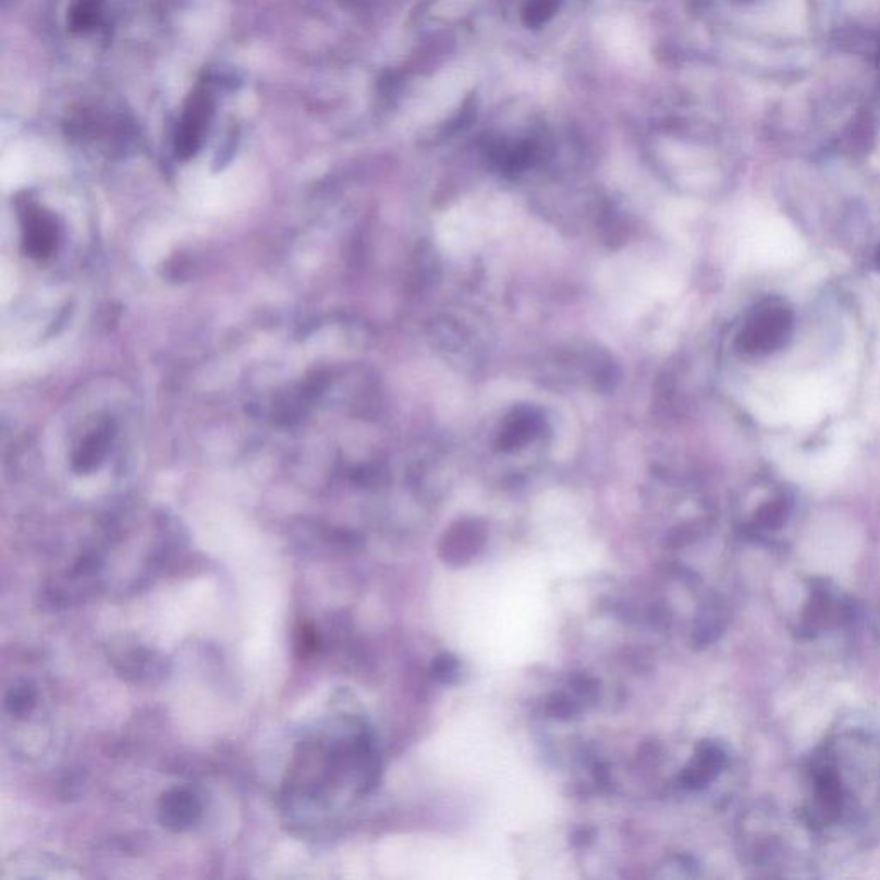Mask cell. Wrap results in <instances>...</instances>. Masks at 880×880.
<instances>
[{
	"label": "cell",
	"mask_w": 880,
	"mask_h": 880,
	"mask_svg": "<svg viewBox=\"0 0 880 880\" xmlns=\"http://www.w3.org/2000/svg\"><path fill=\"white\" fill-rule=\"evenodd\" d=\"M799 822L814 843L868 840L880 820V734L840 725L807 758Z\"/></svg>",
	"instance_id": "1"
},
{
	"label": "cell",
	"mask_w": 880,
	"mask_h": 880,
	"mask_svg": "<svg viewBox=\"0 0 880 880\" xmlns=\"http://www.w3.org/2000/svg\"><path fill=\"white\" fill-rule=\"evenodd\" d=\"M371 772V743L363 725L346 713L318 718L302 731L285 770V816L300 826L322 823L351 787L367 790Z\"/></svg>",
	"instance_id": "2"
},
{
	"label": "cell",
	"mask_w": 880,
	"mask_h": 880,
	"mask_svg": "<svg viewBox=\"0 0 880 880\" xmlns=\"http://www.w3.org/2000/svg\"><path fill=\"white\" fill-rule=\"evenodd\" d=\"M131 14L126 0H46L41 25L62 62L91 70L131 28Z\"/></svg>",
	"instance_id": "3"
},
{
	"label": "cell",
	"mask_w": 880,
	"mask_h": 880,
	"mask_svg": "<svg viewBox=\"0 0 880 880\" xmlns=\"http://www.w3.org/2000/svg\"><path fill=\"white\" fill-rule=\"evenodd\" d=\"M241 94L243 80L233 70L213 68L201 74L172 119L169 138L175 159H193L208 143L233 142Z\"/></svg>",
	"instance_id": "4"
},
{
	"label": "cell",
	"mask_w": 880,
	"mask_h": 880,
	"mask_svg": "<svg viewBox=\"0 0 880 880\" xmlns=\"http://www.w3.org/2000/svg\"><path fill=\"white\" fill-rule=\"evenodd\" d=\"M799 820V819H798ZM783 811L763 805L748 816L745 823V855L751 867L763 870L767 876H790V870L798 867H810L803 848H796L798 840L808 838L814 843L807 829L799 822L796 829L791 828ZM803 846V844H802Z\"/></svg>",
	"instance_id": "5"
},
{
	"label": "cell",
	"mask_w": 880,
	"mask_h": 880,
	"mask_svg": "<svg viewBox=\"0 0 880 880\" xmlns=\"http://www.w3.org/2000/svg\"><path fill=\"white\" fill-rule=\"evenodd\" d=\"M64 127L86 147L126 148L135 138V121L114 95L88 91L64 109Z\"/></svg>",
	"instance_id": "6"
},
{
	"label": "cell",
	"mask_w": 880,
	"mask_h": 880,
	"mask_svg": "<svg viewBox=\"0 0 880 880\" xmlns=\"http://www.w3.org/2000/svg\"><path fill=\"white\" fill-rule=\"evenodd\" d=\"M855 620L856 606L846 591L829 579L814 578L807 583L796 620L799 636L817 640L848 630Z\"/></svg>",
	"instance_id": "7"
},
{
	"label": "cell",
	"mask_w": 880,
	"mask_h": 880,
	"mask_svg": "<svg viewBox=\"0 0 880 880\" xmlns=\"http://www.w3.org/2000/svg\"><path fill=\"white\" fill-rule=\"evenodd\" d=\"M793 329V314L783 305L762 306L738 335V347L748 355H769L784 346Z\"/></svg>",
	"instance_id": "8"
},
{
	"label": "cell",
	"mask_w": 880,
	"mask_h": 880,
	"mask_svg": "<svg viewBox=\"0 0 880 880\" xmlns=\"http://www.w3.org/2000/svg\"><path fill=\"white\" fill-rule=\"evenodd\" d=\"M46 689L35 676H16L4 689V721L13 722V728L33 724L35 718L46 712Z\"/></svg>",
	"instance_id": "9"
},
{
	"label": "cell",
	"mask_w": 880,
	"mask_h": 880,
	"mask_svg": "<svg viewBox=\"0 0 880 880\" xmlns=\"http://www.w3.org/2000/svg\"><path fill=\"white\" fill-rule=\"evenodd\" d=\"M205 803L200 791L183 784L163 793L159 803V820L169 831L183 832L195 828L204 819Z\"/></svg>",
	"instance_id": "10"
},
{
	"label": "cell",
	"mask_w": 880,
	"mask_h": 880,
	"mask_svg": "<svg viewBox=\"0 0 880 880\" xmlns=\"http://www.w3.org/2000/svg\"><path fill=\"white\" fill-rule=\"evenodd\" d=\"M70 865L61 858L46 855V853H28V855L13 856L5 864L2 879H62V877H76L71 872Z\"/></svg>",
	"instance_id": "11"
},
{
	"label": "cell",
	"mask_w": 880,
	"mask_h": 880,
	"mask_svg": "<svg viewBox=\"0 0 880 880\" xmlns=\"http://www.w3.org/2000/svg\"><path fill=\"white\" fill-rule=\"evenodd\" d=\"M25 245L32 257L46 258L58 245V228L53 217L35 201H28L25 210Z\"/></svg>",
	"instance_id": "12"
},
{
	"label": "cell",
	"mask_w": 880,
	"mask_h": 880,
	"mask_svg": "<svg viewBox=\"0 0 880 880\" xmlns=\"http://www.w3.org/2000/svg\"><path fill=\"white\" fill-rule=\"evenodd\" d=\"M728 766V754L718 743H704L683 774V783L692 790H701L721 774Z\"/></svg>",
	"instance_id": "13"
},
{
	"label": "cell",
	"mask_w": 880,
	"mask_h": 880,
	"mask_svg": "<svg viewBox=\"0 0 880 880\" xmlns=\"http://www.w3.org/2000/svg\"><path fill=\"white\" fill-rule=\"evenodd\" d=\"M486 540L484 526L477 522L461 523L445 537L440 547V554L445 563L463 564L477 554L481 543Z\"/></svg>",
	"instance_id": "14"
},
{
	"label": "cell",
	"mask_w": 880,
	"mask_h": 880,
	"mask_svg": "<svg viewBox=\"0 0 880 880\" xmlns=\"http://www.w3.org/2000/svg\"><path fill=\"white\" fill-rule=\"evenodd\" d=\"M114 659L121 673L136 680H154L166 671L162 657L145 647L119 648Z\"/></svg>",
	"instance_id": "15"
},
{
	"label": "cell",
	"mask_w": 880,
	"mask_h": 880,
	"mask_svg": "<svg viewBox=\"0 0 880 880\" xmlns=\"http://www.w3.org/2000/svg\"><path fill=\"white\" fill-rule=\"evenodd\" d=\"M791 511H793V505L786 496L769 499L758 505V510L755 511L750 523V534L758 538L774 537L790 522Z\"/></svg>",
	"instance_id": "16"
},
{
	"label": "cell",
	"mask_w": 880,
	"mask_h": 880,
	"mask_svg": "<svg viewBox=\"0 0 880 880\" xmlns=\"http://www.w3.org/2000/svg\"><path fill=\"white\" fill-rule=\"evenodd\" d=\"M107 428H97L95 432L88 433L82 445L74 453L73 465L80 473H88L97 468L98 463L106 457L107 449L110 444V436Z\"/></svg>",
	"instance_id": "17"
},
{
	"label": "cell",
	"mask_w": 880,
	"mask_h": 880,
	"mask_svg": "<svg viewBox=\"0 0 880 880\" xmlns=\"http://www.w3.org/2000/svg\"><path fill=\"white\" fill-rule=\"evenodd\" d=\"M534 418L531 416H516V420L511 421L508 425V430H505L504 436H502V440H504L505 445H514L520 444L523 440L528 439L534 432Z\"/></svg>",
	"instance_id": "18"
},
{
	"label": "cell",
	"mask_w": 880,
	"mask_h": 880,
	"mask_svg": "<svg viewBox=\"0 0 880 880\" xmlns=\"http://www.w3.org/2000/svg\"><path fill=\"white\" fill-rule=\"evenodd\" d=\"M559 0H530L526 5V23L531 26L542 25L558 9Z\"/></svg>",
	"instance_id": "19"
},
{
	"label": "cell",
	"mask_w": 880,
	"mask_h": 880,
	"mask_svg": "<svg viewBox=\"0 0 880 880\" xmlns=\"http://www.w3.org/2000/svg\"><path fill=\"white\" fill-rule=\"evenodd\" d=\"M433 676L442 683H453L460 674V662L453 656H440L432 665Z\"/></svg>",
	"instance_id": "20"
},
{
	"label": "cell",
	"mask_w": 880,
	"mask_h": 880,
	"mask_svg": "<svg viewBox=\"0 0 880 880\" xmlns=\"http://www.w3.org/2000/svg\"><path fill=\"white\" fill-rule=\"evenodd\" d=\"M552 712L559 716V718H570V716L575 713V707H573V704H571L567 698L558 697L555 701H552Z\"/></svg>",
	"instance_id": "21"
},
{
	"label": "cell",
	"mask_w": 880,
	"mask_h": 880,
	"mask_svg": "<svg viewBox=\"0 0 880 880\" xmlns=\"http://www.w3.org/2000/svg\"><path fill=\"white\" fill-rule=\"evenodd\" d=\"M876 267L880 270V248L876 253Z\"/></svg>",
	"instance_id": "22"
}]
</instances>
